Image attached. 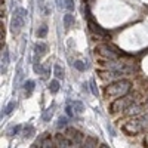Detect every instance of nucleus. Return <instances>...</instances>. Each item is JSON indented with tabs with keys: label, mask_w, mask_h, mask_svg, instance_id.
Here are the masks:
<instances>
[{
	"label": "nucleus",
	"mask_w": 148,
	"mask_h": 148,
	"mask_svg": "<svg viewBox=\"0 0 148 148\" xmlns=\"http://www.w3.org/2000/svg\"><path fill=\"white\" fill-rule=\"evenodd\" d=\"M133 104V96L132 95H125V96H120V98H116V99L111 102L110 105V113L111 114H117L120 111H126L130 105Z\"/></svg>",
	"instance_id": "nucleus-3"
},
{
	"label": "nucleus",
	"mask_w": 148,
	"mask_h": 148,
	"mask_svg": "<svg viewBox=\"0 0 148 148\" xmlns=\"http://www.w3.org/2000/svg\"><path fill=\"white\" fill-rule=\"evenodd\" d=\"M40 148H55V142L52 138H45L42 142H40Z\"/></svg>",
	"instance_id": "nucleus-11"
},
{
	"label": "nucleus",
	"mask_w": 148,
	"mask_h": 148,
	"mask_svg": "<svg viewBox=\"0 0 148 148\" xmlns=\"http://www.w3.org/2000/svg\"><path fill=\"white\" fill-rule=\"evenodd\" d=\"M24 19L22 16H19L18 14H15L14 15V18H12V21H10V31L14 33V34H18L19 33V30H21V27L24 25Z\"/></svg>",
	"instance_id": "nucleus-7"
},
{
	"label": "nucleus",
	"mask_w": 148,
	"mask_h": 148,
	"mask_svg": "<svg viewBox=\"0 0 148 148\" xmlns=\"http://www.w3.org/2000/svg\"><path fill=\"white\" fill-rule=\"evenodd\" d=\"M73 22H74V15H71V14L64 15V27L65 28H70Z\"/></svg>",
	"instance_id": "nucleus-15"
},
{
	"label": "nucleus",
	"mask_w": 148,
	"mask_h": 148,
	"mask_svg": "<svg viewBox=\"0 0 148 148\" xmlns=\"http://www.w3.org/2000/svg\"><path fill=\"white\" fill-rule=\"evenodd\" d=\"M53 73H55V76H56V79H64V70H62V67L61 65H55L53 67Z\"/></svg>",
	"instance_id": "nucleus-18"
},
{
	"label": "nucleus",
	"mask_w": 148,
	"mask_h": 148,
	"mask_svg": "<svg viewBox=\"0 0 148 148\" xmlns=\"http://www.w3.org/2000/svg\"><path fill=\"white\" fill-rule=\"evenodd\" d=\"M39 148H40V147H39Z\"/></svg>",
	"instance_id": "nucleus-32"
},
{
	"label": "nucleus",
	"mask_w": 148,
	"mask_h": 148,
	"mask_svg": "<svg viewBox=\"0 0 148 148\" xmlns=\"http://www.w3.org/2000/svg\"><path fill=\"white\" fill-rule=\"evenodd\" d=\"M90 89H92V93H93L95 96H98V89H96V86H95V82H93V80L90 82Z\"/></svg>",
	"instance_id": "nucleus-29"
},
{
	"label": "nucleus",
	"mask_w": 148,
	"mask_h": 148,
	"mask_svg": "<svg viewBox=\"0 0 148 148\" xmlns=\"http://www.w3.org/2000/svg\"><path fill=\"white\" fill-rule=\"evenodd\" d=\"M24 89H25L27 93H30V92L34 89V82H33V80H27L25 83H24Z\"/></svg>",
	"instance_id": "nucleus-22"
},
{
	"label": "nucleus",
	"mask_w": 148,
	"mask_h": 148,
	"mask_svg": "<svg viewBox=\"0 0 148 148\" xmlns=\"http://www.w3.org/2000/svg\"><path fill=\"white\" fill-rule=\"evenodd\" d=\"M67 123H68L67 117H59V120H58V129L65 127V126H67Z\"/></svg>",
	"instance_id": "nucleus-25"
},
{
	"label": "nucleus",
	"mask_w": 148,
	"mask_h": 148,
	"mask_svg": "<svg viewBox=\"0 0 148 148\" xmlns=\"http://www.w3.org/2000/svg\"><path fill=\"white\" fill-rule=\"evenodd\" d=\"M8 64H9V52H8V49H5L2 53V67H6Z\"/></svg>",
	"instance_id": "nucleus-20"
},
{
	"label": "nucleus",
	"mask_w": 148,
	"mask_h": 148,
	"mask_svg": "<svg viewBox=\"0 0 148 148\" xmlns=\"http://www.w3.org/2000/svg\"><path fill=\"white\" fill-rule=\"evenodd\" d=\"M49 90H51L52 93H56L59 90V82L58 80H51V83H49Z\"/></svg>",
	"instance_id": "nucleus-16"
},
{
	"label": "nucleus",
	"mask_w": 148,
	"mask_h": 148,
	"mask_svg": "<svg viewBox=\"0 0 148 148\" xmlns=\"http://www.w3.org/2000/svg\"><path fill=\"white\" fill-rule=\"evenodd\" d=\"M64 136H65L73 145H82V142H83V133L79 132L77 129H74V127H68Z\"/></svg>",
	"instance_id": "nucleus-5"
},
{
	"label": "nucleus",
	"mask_w": 148,
	"mask_h": 148,
	"mask_svg": "<svg viewBox=\"0 0 148 148\" xmlns=\"http://www.w3.org/2000/svg\"><path fill=\"white\" fill-rule=\"evenodd\" d=\"M145 144L148 145V133H147V136H145Z\"/></svg>",
	"instance_id": "nucleus-30"
},
{
	"label": "nucleus",
	"mask_w": 148,
	"mask_h": 148,
	"mask_svg": "<svg viewBox=\"0 0 148 148\" xmlns=\"http://www.w3.org/2000/svg\"><path fill=\"white\" fill-rule=\"evenodd\" d=\"M141 111H142V105L133 102L125 113H126V116H138V114H141Z\"/></svg>",
	"instance_id": "nucleus-9"
},
{
	"label": "nucleus",
	"mask_w": 148,
	"mask_h": 148,
	"mask_svg": "<svg viewBox=\"0 0 148 148\" xmlns=\"http://www.w3.org/2000/svg\"><path fill=\"white\" fill-rule=\"evenodd\" d=\"M95 53L96 56L102 58L104 61H116V59H120V52H117V49L110 46V45H105V43H101L95 47Z\"/></svg>",
	"instance_id": "nucleus-2"
},
{
	"label": "nucleus",
	"mask_w": 148,
	"mask_h": 148,
	"mask_svg": "<svg viewBox=\"0 0 148 148\" xmlns=\"http://www.w3.org/2000/svg\"><path fill=\"white\" fill-rule=\"evenodd\" d=\"M99 148H108V147H107V145H101Z\"/></svg>",
	"instance_id": "nucleus-31"
},
{
	"label": "nucleus",
	"mask_w": 148,
	"mask_h": 148,
	"mask_svg": "<svg viewBox=\"0 0 148 148\" xmlns=\"http://www.w3.org/2000/svg\"><path fill=\"white\" fill-rule=\"evenodd\" d=\"M70 105L74 108V113H76V114H82V113H83V104H82V102L73 101V102H70Z\"/></svg>",
	"instance_id": "nucleus-12"
},
{
	"label": "nucleus",
	"mask_w": 148,
	"mask_h": 148,
	"mask_svg": "<svg viewBox=\"0 0 148 148\" xmlns=\"http://www.w3.org/2000/svg\"><path fill=\"white\" fill-rule=\"evenodd\" d=\"M74 68H76L77 71H84L86 70V64L83 62V61L77 59V61H74Z\"/></svg>",
	"instance_id": "nucleus-19"
},
{
	"label": "nucleus",
	"mask_w": 148,
	"mask_h": 148,
	"mask_svg": "<svg viewBox=\"0 0 148 148\" xmlns=\"http://www.w3.org/2000/svg\"><path fill=\"white\" fill-rule=\"evenodd\" d=\"M46 34H47V27L46 25H43V27H40L39 30H37V36H39V39H43Z\"/></svg>",
	"instance_id": "nucleus-24"
},
{
	"label": "nucleus",
	"mask_w": 148,
	"mask_h": 148,
	"mask_svg": "<svg viewBox=\"0 0 148 148\" xmlns=\"http://www.w3.org/2000/svg\"><path fill=\"white\" fill-rule=\"evenodd\" d=\"M123 76L125 74L123 73H120V71H111V70H105V71H101L99 73V77L102 79V80H105V82H117V80H121L123 79Z\"/></svg>",
	"instance_id": "nucleus-6"
},
{
	"label": "nucleus",
	"mask_w": 148,
	"mask_h": 148,
	"mask_svg": "<svg viewBox=\"0 0 148 148\" xmlns=\"http://www.w3.org/2000/svg\"><path fill=\"white\" fill-rule=\"evenodd\" d=\"M33 132H34V127H33L31 125L25 126V127H24V136H25V138H30L31 135H33Z\"/></svg>",
	"instance_id": "nucleus-23"
},
{
	"label": "nucleus",
	"mask_w": 148,
	"mask_h": 148,
	"mask_svg": "<svg viewBox=\"0 0 148 148\" xmlns=\"http://www.w3.org/2000/svg\"><path fill=\"white\" fill-rule=\"evenodd\" d=\"M65 8L70 12H73L74 10V0H65Z\"/></svg>",
	"instance_id": "nucleus-27"
},
{
	"label": "nucleus",
	"mask_w": 148,
	"mask_h": 148,
	"mask_svg": "<svg viewBox=\"0 0 148 148\" xmlns=\"http://www.w3.org/2000/svg\"><path fill=\"white\" fill-rule=\"evenodd\" d=\"M34 51H36V53L39 55V56L45 55V52H46V45H43V43H37V45L34 46Z\"/></svg>",
	"instance_id": "nucleus-13"
},
{
	"label": "nucleus",
	"mask_w": 148,
	"mask_h": 148,
	"mask_svg": "<svg viewBox=\"0 0 148 148\" xmlns=\"http://www.w3.org/2000/svg\"><path fill=\"white\" fill-rule=\"evenodd\" d=\"M132 88V83L129 80H117L110 83L108 86H105V90H104V96L105 98H120V96H125L129 93Z\"/></svg>",
	"instance_id": "nucleus-1"
},
{
	"label": "nucleus",
	"mask_w": 148,
	"mask_h": 148,
	"mask_svg": "<svg viewBox=\"0 0 148 148\" xmlns=\"http://www.w3.org/2000/svg\"><path fill=\"white\" fill-rule=\"evenodd\" d=\"M88 25H89V28H90V31H93L95 34H98V36H101V37H108V33L104 30V28H101L98 24L95 22V21H92V19H89V22H88Z\"/></svg>",
	"instance_id": "nucleus-8"
},
{
	"label": "nucleus",
	"mask_w": 148,
	"mask_h": 148,
	"mask_svg": "<svg viewBox=\"0 0 148 148\" xmlns=\"http://www.w3.org/2000/svg\"><path fill=\"white\" fill-rule=\"evenodd\" d=\"M52 116H53V108L51 107V108H47V110H45V113H43L42 119H43V121H51Z\"/></svg>",
	"instance_id": "nucleus-14"
},
{
	"label": "nucleus",
	"mask_w": 148,
	"mask_h": 148,
	"mask_svg": "<svg viewBox=\"0 0 148 148\" xmlns=\"http://www.w3.org/2000/svg\"><path fill=\"white\" fill-rule=\"evenodd\" d=\"M15 107H16V102H15V101H10V102L6 105V108H5V114H10L12 111L15 110Z\"/></svg>",
	"instance_id": "nucleus-21"
},
{
	"label": "nucleus",
	"mask_w": 148,
	"mask_h": 148,
	"mask_svg": "<svg viewBox=\"0 0 148 148\" xmlns=\"http://www.w3.org/2000/svg\"><path fill=\"white\" fill-rule=\"evenodd\" d=\"M139 121H141V125H142V129L144 130H148V113L142 114L141 117H138Z\"/></svg>",
	"instance_id": "nucleus-17"
},
{
	"label": "nucleus",
	"mask_w": 148,
	"mask_h": 148,
	"mask_svg": "<svg viewBox=\"0 0 148 148\" xmlns=\"http://www.w3.org/2000/svg\"><path fill=\"white\" fill-rule=\"evenodd\" d=\"M121 130L125 132L126 135H138V133L144 132L139 119H130L126 123H123V125H121Z\"/></svg>",
	"instance_id": "nucleus-4"
},
{
	"label": "nucleus",
	"mask_w": 148,
	"mask_h": 148,
	"mask_svg": "<svg viewBox=\"0 0 148 148\" xmlns=\"http://www.w3.org/2000/svg\"><path fill=\"white\" fill-rule=\"evenodd\" d=\"M96 147V139L95 138H86V141L82 142L80 148H95Z\"/></svg>",
	"instance_id": "nucleus-10"
},
{
	"label": "nucleus",
	"mask_w": 148,
	"mask_h": 148,
	"mask_svg": "<svg viewBox=\"0 0 148 148\" xmlns=\"http://www.w3.org/2000/svg\"><path fill=\"white\" fill-rule=\"evenodd\" d=\"M34 73L36 74H45V71H43V67H42V64H34Z\"/></svg>",
	"instance_id": "nucleus-26"
},
{
	"label": "nucleus",
	"mask_w": 148,
	"mask_h": 148,
	"mask_svg": "<svg viewBox=\"0 0 148 148\" xmlns=\"http://www.w3.org/2000/svg\"><path fill=\"white\" fill-rule=\"evenodd\" d=\"M9 132H10V135H18V133L21 132V126H19V125H16L15 127H12Z\"/></svg>",
	"instance_id": "nucleus-28"
}]
</instances>
